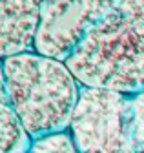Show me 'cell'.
I'll return each mask as SVG.
<instances>
[{
  "label": "cell",
  "mask_w": 144,
  "mask_h": 153,
  "mask_svg": "<svg viewBox=\"0 0 144 153\" xmlns=\"http://www.w3.org/2000/svg\"><path fill=\"white\" fill-rule=\"evenodd\" d=\"M82 88L144 91V0H124L66 60Z\"/></svg>",
  "instance_id": "obj_1"
},
{
  "label": "cell",
  "mask_w": 144,
  "mask_h": 153,
  "mask_svg": "<svg viewBox=\"0 0 144 153\" xmlns=\"http://www.w3.org/2000/svg\"><path fill=\"white\" fill-rule=\"evenodd\" d=\"M2 64L9 102L31 140L69 129L82 86L66 62L29 51Z\"/></svg>",
  "instance_id": "obj_2"
},
{
  "label": "cell",
  "mask_w": 144,
  "mask_h": 153,
  "mask_svg": "<svg viewBox=\"0 0 144 153\" xmlns=\"http://www.w3.org/2000/svg\"><path fill=\"white\" fill-rule=\"evenodd\" d=\"M69 133L79 153H139L131 97L117 91L82 88Z\"/></svg>",
  "instance_id": "obj_3"
},
{
  "label": "cell",
  "mask_w": 144,
  "mask_h": 153,
  "mask_svg": "<svg viewBox=\"0 0 144 153\" xmlns=\"http://www.w3.org/2000/svg\"><path fill=\"white\" fill-rule=\"evenodd\" d=\"M124 0H44L35 51L66 62Z\"/></svg>",
  "instance_id": "obj_4"
},
{
  "label": "cell",
  "mask_w": 144,
  "mask_h": 153,
  "mask_svg": "<svg viewBox=\"0 0 144 153\" xmlns=\"http://www.w3.org/2000/svg\"><path fill=\"white\" fill-rule=\"evenodd\" d=\"M44 0H0V59L35 51Z\"/></svg>",
  "instance_id": "obj_5"
},
{
  "label": "cell",
  "mask_w": 144,
  "mask_h": 153,
  "mask_svg": "<svg viewBox=\"0 0 144 153\" xmlns=\"http://www.w3.org/2000/svg\"><path fill=\"white\" fill-rule=\"evenodd\" d=\"M31 137L22 128L9 102L4 64L0 59V153H29Z\"/></svg>",
  "instance_id": "obj_6"
},
{
  "label": "cell",
  "mask_w": 144,
  "mask_h": 153,
  "mask_svg": "<svg viewBox=\"0 0 144 153\" xmlns=\"http://www.w3.org/2000/svg\"><path fill=\"white\" fill-rule=\"evenodd\" d=\"M29 153H79V149L71 133L66 129L31 140Z\"/></svg>",
  "instance_id": "obj_7"
},
{
  "label": "cell",
  "mask_w": 144,
  "mask_h": 153,
  "mask_svg": "<svg viewBox=\"0 0 144 153\" xmlns=\"http://www.w3.org/2000/svg\"><path fill=\"white\" fill-rule=\"evenodd\" d=\"M133 111V135L139 153H144V91L131 97Z\"/></svg>",
  "instance_id": "obj_8"
}]
</instances>
